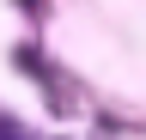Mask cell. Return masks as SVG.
<instances>
[{"label":"cell","mask_w":146,"mask_h":140,"mask_svg":"<svg viewBox=\"0 0 146 140\" xmlns=\"http://www.w3.org/2000/svg\"><path fill=\"white\" fill-rule=\"evenodd\" d=\"M18 6H36V0H18Z\"/></svg>","instance_id":"obj_1"}]
</instances>
